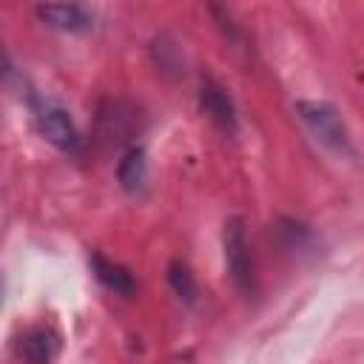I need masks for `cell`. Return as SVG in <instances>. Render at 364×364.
I'll use <instances>...</instances> for the list:
<instances>
[{"label": "cell", "mask_w": 364, "mask_h": 364, "mask_svg": "<svg viewBox=\"0 0 364 364\" xmlns=\"http://www.w3.org/2000/svg\"><path fill=\"white\" fill-rule=\"evenodd\" d=\"M91 267H94V276H97L108 290H114V293H119V296H131V293H134V276H131L122 264L105 259L102 253H94V256H91Z\"/></svg>", "instance_id": "7"}, {"label": "cell", "mask_w": 364, "mask_h": 364, "mask_svg": "<svg viewBox=\"0 0 364 364\" xmlns=\"http://www.w3.org/2000/svg\"><path fill=\"white\" fill-rule=\"evenodd\" d=\"M37 17L46 26L60 28V31H71V34L88 31L94 26V14L80 3H40Z\"/></svg>", "instance_id": "4"}, {"label": "cell", "mask_w": 364, "mask_h": 364, "mask_svg": "<svg viewBox=\"0 0 364 364\" xmlns=\"http://www.w3.org/2000/svg\"><path fill=\"white\" fill-rule=\"evenodd\" d=\"M296 111L301 117V122L310 128V134L330 151L336 154H353L350 145V134L347 125L341 119V114L330 105V102H318V100H299Z\"/></svg>", "instance_id": "1"}, {"label": "cell", "mask_w": 364, "mask_h": 364, "mask_svg": "<svg viewBox=\"0 0 364 364\" xmlns=\"http://www.w3.org/2000/svg\"><path fill=\"white\" fill-rule=\"evenodd\" d=\"M17 353L28 364H51L60 353V336L51 327H34V330L20 336Z\"/></svg>", "instance_id": "6"}, {"label": "cell", "mask_w": 364, "mask_h": 364, "mask_svg": "<svg viewBox=\"0 0 364 364\" xmlns=\"http://www.w3.org/2000/svg\"><path fill=\"white\" fill-rule=\"evenodd\" d=\"M222 242H225V264H228L233 284L242 293L253 290V262H250V250H247V239H245V225L239 216H230L225 222Z\"/></svg>", "instance_id": "2"}, {"label": "cell", "mask_w": 364, "mask_h": 364, "mask_svg": "<svg viewBox=\"0 0 364 364\" xmlns=\"http://www.w3.org/2000/svg\"><path fill=\"white\" fill-rule=\"evenodd\" d=\"M199 105H202V111H205L222 131H228V134L236 131V108H233L228 91H225L219 82H213V80H205V82H202Z\"/></svg>", "instance_id": "5"}, {"label": "cell", "mask_w": 364, "mask_h": 364, "mask_svg": "<svg viewBox=\"0 0 364 364\" xmlns=\"http://www.w3.org/2000/svg\"><path fill=\"white\" fill-rule=\"evenodd\" d=\"M34 122H37V131L43 134V139H48L60 151H77L80 134H77L71 117L60 105H54L48 100H34Z\"/></svg>", "instance_id": "3"}, {"label": "cell", "mask_w": 364, "mask_h": 364, "mask_svg": "<svg viewBox=\"0 0 364 364\" xmlns=\"http://www.w3.org/2000/svg\"><path fill=\"white\" fill-rule=\"evenodd\" d=\"M171 284H173V290L185 299V301H193V296H196V282H193V276H191V270L185 267V264H171Z\"/></svg>", "instance_id": "9"}, {"label": "cell", "mask_w": 364, "mask_h": 364, "mask_svg": "<svg viewBox=\"0 0 364 364\" xmlns=\"http://www.w3.org/2000/svg\"><path fill=\"white\" fill-rule=\"evenodd\" d=\"M117 176H119V185L128 193H136V191L145 188V182H148V162H145L142 148H128L125 151V156L117 165Z\"/></svg>", "instance_id": "8"}]
</instances>
